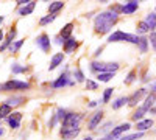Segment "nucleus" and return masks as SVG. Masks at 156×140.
<instances>
[{
    "label": "nucleus",
    "instance_id": "20",
    "mask_svg": "<svg viewBox=\"0 0 156 140\" xmlns=\"http://www.w3.org/2000/svg\"><path fill=\"white\" fill-rule=\"evenodd\" d=\"M136 47H137V50H139V53L145 55V53L148 52V48H150L148 37H145V36H139V44H137Z\"/></svg>",
    "mask_w": 156,
    "mask_h": 140
},
{
    "label": "nucleus",
    "instance_id": "34",
    "mask_svg": "<svg viewBox=\"0 0 156 140\" xmlns=\"http://www.w3.org/2000/svg\"><path fill=\"white\" fill-rule=\"evenodd\" d=\"M73 76H75V81H76V83H86L84 73L81 72V69H75V72H73Z\"/></svg>",
    "mask_w": 156,
    "mask_h": 140
},
{
    "label": "nucleus",
    "instance_id": "49",
    "mask_svg": "<svg viewBox=\"0 0 156 140\" xmlns=\"http://www.w3.org/2000/svg\"><path fill=\"white\" fill-rule=\"evenodd\" d=\"M154 12H156V8H154Z\"/></svg>",
    "mask_w": 156,
    "mask_h": 140
},
{
    "label": "nucleus",
    "instance_id": "12",
    "mask_svg": "<svg viewBox=\"0 0 156 140\" xmlns=\"http://www.w3.org/2000/svg\"><path fill=\"white\" fill-rule=\"evenodd\" d=\"M70 81H72V80H70V75H69V72L66 70L64 73H61L53 83H51V87H53V89H61V87H64V86H69Z\"/></svg>",
    "mask_w": 156,
    "mask_h": 140
},
{
    "label": "nucleus",
    "instance_id": "4",
    "mask_svg": "<svg viewBox=\"0 0 156 140\" xmlns=\"http://www.w3.org/2000/svg\"><path fill=\"white\" fill-rule=\"evenodd\" d=\"M83 120V114L80 112H67L66 118L61 123V129H73V128H80V123Z\"/></svg>",
    "mask_w": 156,
    "mask_h": 140
},
{
    "label": "nucleus",
    "instance_id": "5",
    "mask_svg": "<svg viewBox=\"0 0 156 140\" xmlns=\"http://www.w3.org/2000/svg\"><path fill=\"white\" fill-rule=\"evenodd\" d=\"M31 84L27 81H19V80H9L3 83V92H12V90H30Z\"/></svg>",
    "mask_w": 156,
    "mask_h": 140
},
{
    "label": "nucleus",
    "instance_id": "1",
    "mask_svg": "<svg viewBox=\"0 0 156 140\" xmlns=\"http://www.w3.org/2000/svg\"><path fill=\"white\" fill-rule=\"evenodd\" d=\"M119 19H120V14H117L112 9H106V11L98 12L94 19V34L95 36L108 34L117 25Z\"/></svg>",
    "mask_w": 156,
    "mask_h": 140
},
{
    "label": "nucleus",
    "instance_id": "41",
    "mask_svg": "<svg viewBox=\"0 0 156 140\" xmlns=\"http://www.w3.org/2000/svg\"><path fill=\"white\" fill-rule=\"evenodd\" d=\"M98 104V101H95V100H92V101H89V104H87V108H95Z\"/></svg>",
    "mask_w": 156,
    "mask_h": 140
},
{
    "label": "nucleus",
    "instance_id": "47",
    "mask_svg": "<svg viewBox=\"0 0 156 140\" xmlns=\"http://www.w3.org/2000/svg\"><path fill=\"white\" fill-rule=\"evenodd\" d=\"M3 20H5V17H3V16H0V25L3 23Z\"/></svg>",
    "mask_w": 156,
    "mask_h": 140
},
{
    "label": "nucleus",
    "instance_id": "3",
    "mask_svg": "<svg viewBox=\"0 0 156 140\" xmlns=\"http://www.w3.org/2000/svg\"><path fill=\"white\" fill-rule=\"evenodd\" d=\"M108 42L109 44H115V42H128V44H133L137 45L139 44V36L137 34H129L125 33L122 30H115L108 36Z\"/></svg>",
    "mask_w": 156,
    "mask_h": 140
},
{
    "label": "nucleus",
    "instance_id": "23",
    "mask_svg": "<svg viewBox=\"0 0 156 140\" xmlns=\"http://www.w3.org/2000/svg\"><path fill=\"white\" fill-rule=\"evenodd\" d=\"M14 112L12 111V108L6 103H0V120H6L11 114Z\"/></svg>",
    "mask_w": 156,
    "mask_h": 140
},
{
    "label": "nucleus",
    "instance_id": "46",
    "mask_svg": "<svg viewBox=\"0 0 156 140\" xmlns=\"http://www.w3.org/2000/svg\"><path fill=\"white\" fill-rule=\"evenodd\" d=\"M83 140H94V138H92V137H90V135H87V137H84Z\"/></svg>",
    "mask_w": 156,
    "mask_h": 140
},
{
    "label": "nucleus",
    "instance_id": "29",
    "mask_svg": "<svg viewBox=\"0 0 156 140\" xmlns=\"http://www.w3.org/2000/svg\"><path fill=\"white\" fill-rule=\"evenodd\" d=\"M11 72L14 73V75H20V73H27L30 72V67H25V66H20V64H12L11 66Z\"/></svg>",
    "mask_w": 156,
    "mask_h": 140
},
{
    "label": "nucleus",
    "instance_id": "30",
    "mask_svg": "<svg viewBox=\"0 0 156 140\" xmlns=\"http://www.w3.org/2000/svg\"><path fill=\"white\" fill-rule=\"evenodd\" d=\"M112 92H114V87H106L105 90H103V98H101V103H103V104L109 103V100H111V97H112Z\"/></svg>",
    "mask_w": 156,
    "mask_h": 140
},
{
    "label": "nucleus",
    "instance_id": "11",
    "mask_svg": "<svg viewBox=\"0 0 156 140\" xmlns=\"http://www.w3.org/2000/svg\"><path fill=\"white\" fill-rule=\"evenodd\" d=\"M22 112H19V111H14L11 114V115L6 118V123H8V126L11 129H19L20 128V121H22Z\"/></svg>",
    "mask_w": 156,
    "mask_h": 140
},
{
    "label": "nucleus",
    "instance_id": "10",
    "mask_svg": "<svg viewBox=\"0 0 156 140\" xmlns=\"http://www.w3.org/2000/svg\"><path fill=\"white\" fill-rule=\"evenodd\" d=\"M78 47H80V41L72 36L70 39H67L66 42H64L62 52H64V55H72V53H75L76 50H78Z\"/></svg>",
    "mask_w": 156,
    "mask_h": 140
},
{
    "label": "nucleus",
    "instance_id": "42",
    "mask_svg": "<svg viewBox=\"0 0 156 140\" xmlns=\"http://www.w3.org/2000/svg\"><path fill=\"white\" fill-rule=\"evenodd\" d=\"M5 37H6V36H5V33H3V30H2V28H0V42H2V44H3V41H5Z\"/></svg>",
    "mask_w": 156,
    "mask_h": 140
},
{
    "label": "nucleus",
    "instance_id": "44",
    "mask_svg": "<svg viewBox=\"0 0 156 140\" xmlns=\"http://www.w3.org/2000/svg\"><path fill=\"white\" fill-rule=\"evenodd\" d=\"M150 92H153V94H156V81H154V83L151 84V90H150Z\"/></svg>",
    "mask_w": 156,
    "mask_h": 140
},
{
    "label": "nucleus",
    "instance_id": "48",
    "mask_svg": "<svg viewBox=\"0 0 156 140\" xmlns=\"http://www.w3.org/2000/svg\"><path fill=\"white\" fill-rule=\"evenodd\" d=\"M3 90V84H0V92H2Z\"/></svg>",
    "mask_w": 156,
    "mask_h": 140
},
{
    "label": "nucleus",
    "instance_id": "8",
    "mask_svg": "<svg viewBox=\"0 0 156 140\" xmlns=\"http://www.w3.org/2000/svg\"><path fill=\"white\" fill-rule=\"evenodd\" d=\"M139 9L137 0H129V2L120 3V16H131Z\"/></svg>",
    "mask_w": 156,
    "mask_h": 140
},
{
    "label": "nucleus",
    "instance_id": "27",
    "mask_svg": "<svg viewBox=\"0 0 156 140\" xmlns=\"http://www.w3.org/2000/svg\"><path fill=\"white\" fill-rule=\"evenodd\" d=\"M123 106H128V97H119L117 100L112 101V109L117 111V109H120Z\"/></svg>",
    "mask_w": 156,
    "mask_h": 140
},
{
    "label": "nucleus",
    "instance_id": "25",
    "mask_svg": "<svg viewBox=\"0 0 156 140\" xmlns=\"http://www.w3.org/2000/svg\"><path fill=\"white\" fill-rule=\"evenodd\" d=\"M144 20L147 22V25L150 27V31L153 33L156 30V12H148V14L144 17Z\"/></svg>",
    "mask_w": 156,
    "mask_h": 140
},
{
    "label": "nucleus",
    "instance_id": "19",
    "mask_svg": "<svg viewBox=\"0 0 156 140\" xmlns=\"http://www.w3.org/2000/svg\"><path fill=\"white\" fill-rule=\"evenodd\" d=\"M34 8H36V2L30 0V3H28V5H25V6H22V8H19V9H17V14H19V16H22V17L30 16L31 12L34 11Z\"/></svg>",
    "mask_w": 156,
    "mask_h": 140
},
{
    "label": "nucleus",
    "instance_id": "16",
    "mask_svg": "<svg viewBox=\"0 0 156 140\" xmlns=\"http://www.w3.org/2000/svg\"><path fill=\"white\" fill-rule=\"evenodd\" d=\"M62 61H64V53H62V52H61V53H55L53 56H51V59H50L48 70H50V72H51V70H55L58 66L62 64Z\"/></svg>",
    "mask_w": 156,
    "mask_h": 140
},
{
    "label": "nucleus",
    "instance_id": "40",
    "mask_svg": "<svg viewBox=\"0 0 156 140\" xmlns=\"http://www.w3.org/2000/svg\"><path fill=\"white\" fill-rule=\"evenodd\" d=\"M101 52H103V45H100L98 48H95V52H94V56H95V58H98V56L101 55Z\"/></svg>",
    "mask_w": 156,
    "mask_h": 140
},
{
    "label": "nucleus",
    "instance_id": "2",
    "mask_svg": "<svg viewBox=\"0 0 156 140\" xmlns=\"http://www.w3.org/2000/svg\"><path fill=\"white\" fill-rule=\"evenodd\" d=\"M120 69L119 62H101V61H92L89 64V70L98 75V73H115Z\"/></svg>",
    "mask_w": 156,
    "mask_h": 140
},
{
    "label": "nucleus",
    "instance_id": "45",
    "mask_svg": "<svg viewBox=\"0 0 156 140\" xmlns=\"http://www.w3.org/2000/svg\"><path fill=\"white\" fill-rule=\"evenodd\" d=\"M154 114H156V106L150 109V115H154Z\"/></svg>",
    "mask_w": 156,
    "mask_h": 140
},
{
    "label": "nucleus",
    "instance_id": "14",
    "mask_svg": "<svg viewBox=\"0 0 156 140\" xmlns=\"http://www.w3.org/2000/svg\"><path fill=\"white\" fill-rule=\"evenodd\" d=\"M73 28H75V23H73V22H69V23H66V25H64V27L59 30L58 34L62 37L64 41H67V39H70V37H72V31H73Z\"/></svg>",
    "mask_w": 156,
    "mask_h": 140
},
{
    "label": "nucleus",
    "instance_id": "7",
    "mask_svg": "<svg viewBox=\"0 0 156 140\" xmlns=\"http://www.w3.org/2000/svg\"><path fill=\"white\" fill-rule=\"evenodd\" d=\"M36 45L42 50V53H50L51 50V42H50V36L47 33H41L36 37Z\"/></svg>",
    "mask_w": 156,
    "mask_h": 140
},
{
    "label": "nucleus",
    "instance_id": "13",
    "mask_svg": "<svg viewBox=\"0 0 156 140\" xmlns=\"http://www.w3.org/2000/svg\"><path fill=\"white\" fill-rule=\"evenodd\" d=\"M153 126H154V121H153L151 118H144L142 121H137V123H136L134 129H136V132H145V131H148L150 128H153Z\"/></svg>",
    "mask_w": 156,
    "mask_h": 140
},
{
    "label": "nucleus",
    "instance_id": "6",
    "mask_svg": "<svg viewBox=\"0 0 156 140\" xmlns=\"http://www.w3.org/2000/svg\"><path fill=\"white\" fill-rule=\"evenodd\" d=\"M148 95V90L145 87H140V89H137V90H134L131 95L128 97V106L129 108H137V103H140L142 100H145V97Z\"/></svg>",
    "mask_w": 156,
    "mask_h": 140
},
{
    "label": "nucleus",
    "instance_id": "21",
    "mask_svg": "<svg viewBox=\"0 0 156 140\" xmlns=\"http://www.w3.org/2000/svg\"><path fill=\"white\" fill-rule=\"evenodd\" d=\"M136 33H137V36H145V34L151 33V31H150V27L147 25V22H145L144 19L139 20V22L136 23Z\"/></svg>",
    "mask_w": 156,
    "mask_h": 140
},
{
    "label": "nucleus",
    "instance_id": "26",
    "mask_svg": "<svg viewBox=\"0 0 156 140\" xmlns=\"http://www.w3.org/2000/svg\"><path fill=\"white\" fill-rule=\"evenodd\" d=\"M136 80H137V70H136V69H131V70L128 72V75L125 76L123 84H125V86H129V84H133Z\"/></svg>",
    "mask_w": 156,
    "mask_h": 140
},
{
    "label": "nucleus",
    "instance_id": "37",
    "mask_svg": "<svg viewBox=\"0 0 156 140\" xmlns=\"http://www.w3.org/2000/svg\"><path fill=\"white\" fill-rule=\"evenodd\" d=\"M148 42H150V45H151V48H153V52L156 53V31L150 33V37H148Z\"/></svg>",
    "mask_w": 156,
    "mask_h": 140
},
{
    "label": "nucleus",
    "instance_id": "38",
    "mask_svg": "<svg viewBox=\"0 0 156 140\" xmlns=\"http://www.w3.org/2000/svg\"><path fill=\"white\" fill-rule=\"evenodd\" d=\"M64 42H66V41H64V39H62V37H61L59 34L55 37V44H58V45H64Z\"/></svg>",
    "mask_w": 156,
    "mask_h": 140
},
{
    "label": "nucleus",
    "instance_id": "17",
    "mask_svg": "<svg viewBox=\"0 0 156 140\" xmlns=\"http://www.w3.org/2000/svg\"><path fill=\"white\" fill-rule=\"evenodd\" d=\"M154 104H156V94H153V92H150L147 97H145V100H144V103H142L140 106L144 108L147 112H150V109L151 108H154Z\"/></svg>",
    "mask_w": 156,
    "mask_h": 140
},
{
    "label": "nucleus",
    "instance_id": "43",
    "mask_svg": "<svg viewBox=\"0 0 156 140\" xmlns=\"http://www.w3.org/2000/svg\"><path fill=\"white\" fill-rule=\"evenodd\" d=\"M3 135H5V129H3L2 123H0V137H3Z\"/></svg>",
    "mask_w": 156,
    "mask_h": 140
},
{
    "label": "nucleus",
    "instance_id": "9",
    "mask_svg": "<svg viewBox=\"0 0 156 140\" xmlns=\"http://www.w3.org/2000/svg\"><path fill=\"white\" fill-rule=\"evenodd\" d=\"M103 115H105L103 109L95 111L92 115H90V118L87 120V129H89V131H95V129L98 128V125L101 123V120H103Z\"/></svg>",
    "mask_w": 156,
    "mask_h": 140
},
{
    "label": "nucleus",
    "instance_id": "22",
    "mask_svg": "<svg viewBox=\"0 0 156 140\" xmlns=\"http://www.w3.org/2000/svg\"><path fill=\"white\" fill-rule=\"evenodd\" d=\"M64 8V2H61V0H56V2H51L48 5V14L51 16H56L58 12Z\"/></svg>",
    "mask_w": 156,
    "mask_h": 140
},
{
    "label": "nucleus",
    "instance_id": "36",
    "mask_svg": "<svg viewBox=\"0 0 156 140\" xmlns=\"http://www.w3.org/2000/svg\"><path fill=\"white\" fill-rule=\"evenodd\" d=\"M86 89L87 90H97L98 89V83L97 81H94V80H86Z\"/></svg>",
    "mask_w": 156,
    "mask_h": 140
},
{
    "label": "nucleus",
    "instance_id": "35",
    "mask_svg": "<svg viewBox=\"0 0 156 140\" xmlns=\"http://www.w3.org/2000/svg\"><path fill=\"white\" fill-rule=\"evenodd\" d=\"M66 115H67V111H66V109H62V108H58V109H56V112H55L56 120H58V121H61V123H62V120H64V118H66Z\"/></svg>",
    "mask_w": 156,
    "mask_h": 140
},
{
    "label": "nucleus",
    "instance_id": "15",
    "mask_svg": "<svg viewBox=\"0 0 156 140\" xmlns=\"http://www.w3.org/2000/svg\"><path fill=\"white\" fill-rule=\"evenodd\" d=\"M80 128H73V129H59V135L62 140H73L78 134H80Z\"/></svg>",
    "mask_w": 156,
    "mask_h": 140
},
{
    "label": "nucleus",
    "instance_id": "33",
    "mask_svg": "<svg viewBox=\"0 0 156 140\" xmlns=\"http://www.w3.org/2000/svg\"><path fill=\"white\" fill-rule=\"evenodd\" d=\"M23 41H25V39H20V41L12 42V45L8 48V50H9V53H12V55H14V53H17V52H19V48L23 45Z\"/></svg>",
    "mask_w": 156,
    "mask_h": 140
},
{
    "label": "nucleus",
    "instance_id": "31",
    "mask_svg": "<svg viewBox=\"0 0 156 140\" xmlns=\"http://www.w3.org/2000/svg\"><path fill=\"white\" fill-rule=\"evenodd\" d=\"M144 137V132H133V134H126V135H122L120 138L117 140H139Z\"/></svg>",
    "mask_w": 156,
    "mask_h": 140
},
{
    "label": "nucleus",
    "instance_id": "24",
    "mask_svg": "<svg viewBox=\"0 0 156 140\" xmlns=\"http://www.w3.org/2000/svg\"><path fill=\"white\" fill-rule=\"evenodd\" d=\"M5 103L9 104L11 108H16V106H20L22 103H25V98L20 97V95H12V97H9V98L5 101Z\"/></svg>",
    "mask_w": 156,
    "mask_h": 140
},
{
    "label": "nucleus",
    "instance_id": "39",
    "mask_svg": "<svg viewBox=\"0 0 156 140\" xmlns=\"http://www.w3.org/2000/svg\"><path fill=\"white\" fill-rule=\"evenodd\" d=\"M111 125H112L111 121L105 123V125H103V128H101V131H103V132H108V131H109V128H111ZM109 132H111V131H109Z\"/></svg>",
    "mask_w": 156,
    "mask_h": 140
},
{
    "label": "nucleus",
    "instance_id": "32",
    "mask_svg": "<svg viewBox=\"0 0 156 140\" xmlns=\"http://www.w3.org/2000/svg\"><path fill=\"white\" fill-rule=\"evenodd\" d=\"M56 19V16H51V14H48V16H44V17H41L39 19V25L41 27H45V25H48V23H51Z\"/></svg>",
    "mask_w": 156,
    "mask_h": 140
},
{
    "label": "nucleus",
    "instance_id": "28",
    "mask_svg": "<svg viewBox=\"0 0 156 140\" xmlns=\"http://www.w3.org/2000/svg\"><path fill=\"white\" fill-rule=\"evenodd\" d=\"M114 76L115 73H98L95 75V78H97V83H109Z\"/></svg>",
    "mask_w": 156,
    "mask_h": 140
},
{
    "label": "nucleus",
    "instance_id": "18",
    "mask_svg": "<svg viewBox=\"0 0 156 140\" xmlns=\"http://www.w3.org/2000/svg\"><path fill=\"white\" fill-rule=\"evenodd\" d=\"M145 114H147V111L144 109V108H142V106H137L134 111H133V114H131V115H129V118H131V121H142V120H144V115H145Z\"/></svg>",
    "mask_w": 156,
    "mask_h": 140
}]
</instances>
